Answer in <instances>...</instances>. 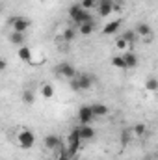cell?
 <instances>
[{
  "mask_svg": "<svg viewBox=\"0 0 158 160\" xmlns=\"http://www.w3.org/2000/svg\"><path fill=\"white\" fill-rule=\"evenodd\" d=\"M69 17H71V21H75V24H86V22H95L93 21V17L89 15V11L87 9H84L80 4H73L71 8H69Z\"/></svg>",
  "mask_w": 158,
  "mask_h": 160,
  "instance_id": "1",
  "label": "cell"
},
{
  "mask_svg": "<svg viewBox=\"0 0 158 160\" xmlns=\"http://www.w3.org/2000/svg\"><path fill=\"white\" fill-rule=\"evenodd\" d=\"M17 143H19V147H22V149H32L34 147V143H36V134L30 130V128H22V130H19L17 132Z\"/></svg>",
  "mask_w": 158,
  "mask_h": 160,
  "instance_id": "2",
  "label": "cell"
},
{
  "mask_svg": "<svg viewBox=\"0 0 158 160\" xmlns=\"http://www.w3.org/2000/svg\"><path fill=\"white\" fill-rule=\"evenodd\" d=\"M67 142H69V157H73V155H77L80 149V143H82V138H80L78 134V127L77 128H73L71 132H69V138H67Z\"/></svg>",
  "mask_w": 158,
  "mask_h": 160,
  "instance_id": "3",
  "label": "cell"
},
{
  "mask_svg": "<svg viewBox=\"0 0 158 160\" xmlns=\"http://www.w3.org/2000/svg\"><path fill=\"white\" fill-rule=\"evenodd\" d=\"M11 26H13V32L24 34V32L32 26V21H30L28 17H13V19H11Z\"/></svg>",
  "mask_w": 158,
  "mask_h": 160,
  "instance_id": "4",
  "label": "cell"
},
{
  "mask_svg": "<svg viewBox=\"0 0 158 160\" xmlns=\"http://www.w3.org/2000/svg\"><path fill=\"white\" fill-rule=\"evenodd\" d=\"M93 119H95V114H93L91 106H87V104L80 106V108H78V121H80V125H91V121H93Z\"/></svg>",
  "mask_w": 158,
  "mask_h": 160,
  "instance_id": "5",
  "label": "cell"
},
{
  "mask_svg": "<svg viewBox=\"0 0 158 160\" xmlns=\"http://www.w3.org/2000/svg\"><path fill=\"white\" fill-rule=\"evenodd\" d=\"M97 9H99V15H101L102 19H104V17H110L112 11H116V2H112V0H99Z\"/></svg>",
  "mask_w": 158,
  "mask_h": 160,
  "instance_id": "6",
  "label": "cell"
},
{
  "mask_svg": "<svg viewBox=\"0 0 158 160\" xmlns=\"http://www.w3.org/2000/svg\"><path fill=\"white\" fill-rule=\"evenodd\" d=\"M58 73H60L63 78H67V80H73V78L78 77V75H77V69H75L71 63H67V62H63V63L58 65Z\"/></svg>",
  "mask_w": 158,
  "mask_h": 160,
  "instance_id": "7",
  "label": "cell"
},
{
  "mask_svg": "<svg viewBox=\"0 0 158 160\" xmlns=\"http://www.w3.org/2000/svg\"><path fill=\"white\" fill-rule=\"evenodd\" d=\"M43 143H45V147H47L48 151H62V142H60V138H58L56 134H48V136H45Z\"/></svg>",
  "mask_w": 158,
  "mask_h": 160,
  "instance_id": "8",
  "label": "cell"
},
{
  "mask_svg": "<svg viewBox=\"0 0 158 160\" xmlns=\"http://www.w3.org/2000/svg\"><path fill=\"white\" fill-rule=\"evenodd\" d=\"M78 134L82 142H91L95 138V128L91 125H78Z\"/></svg>",
  "mask_w": 158,
  "mask_h": 160,
  "instance_id": "9",
  "label": "cell"
},
{
  "mask_svg": "<svg viewBox=\"0 0 158 160\" xmlns=\"http://www.w3.org/2000/svg\"><path fill=\"white\" fill-rule=\"evenodd\" d=\"M17 56H19V60H21V62H24V63H30V62H32V56H34V50H32L30 47L22 45V47H19V50H17Z\"/></svg>",
  "mask_w": 158,
  "mask_h": 160,
  "instance_id": "10",
  "label": "cell"
},
{
  "mask_svg": "<svg viewBox=\"0 0 158 160\" xmlns=\"http://www.w3.org/2000/svg\"><path fill=\"white\" fill-rule=\"evenodd\" d=\"M136 34L140 36V38H153V28L147 24V22H138L136 24Z\"/></svg>",
  "mask_w": 158,
  "mask_h": 160,
  "instance_id": "11",
  "label": "cell"
},
{
  "mask_svg": "<svg viewBox=\"0 0 158 160\" xmlns=\"http://www.w3.org/2000/svg\"><path fill=\"white\" fill-rule=\"evenodd\" d=\"M119 26H121V19H116V21L108 22V24L102 28V34H104V36H114V34L119 30Z\"/></svg>",
  "mask_w": 158,
  "mask_h": 160,
  "instance_id": "12",
  "label": "cell"
},
{
  "mask_svg": "<svg viewBox=\"0 0 158 160\" xmlns=\"http://www.w3.org/2000/svg\"><path fill=\"white\" fill-rule=\"evenodd\" d=\"M123 58H125V62H126V67H128V69H136V67H138V56H136L132 50L125 52V54H123Z\"/></svg>",
  "mask_w": 158,
  "mask_h": 160,
  "instance_id": "13",
  "label": "cell"
},
{
  "mask_svg": "<svg viewBox=\"0 0 158 160\" xmlns=\"http://www.w3.org/2000/svg\"><path fill=\"white\" fill-rule=\"evenodd\" d=\"M77 80H78L80 91L91 89V86H93V78H91V77H87V75H80V77H77Z\"/></svg>",
  "mask_w": 158,
  "mask_h": 160,
  "instance_id": "14",
  "label": "cell"
},
{
  "mask_svg": "<svg viewBox=\"0 0 158 160\" xmlns=\"http://www.w3.org/2000/svg\"><path fill=\"white\" fill-rule=\"evenodd\" d=\"M93 32H95V22H86V24H80L78 26V34L84 36V38H89Z\"/></svg>",
  "mask_w": 158,
  "mask_h": 160,
  "instance_id": "15",
  "label": "cell"
},
{
  "mask_svg": "<svg viewBox=\"0 0 158 160\" xmlns=\"http://www.w3.org/2000/svg\"><path fill=\"white\" fill-rule=\"evenodd\" d=\"M91 110H93L95 118H104V116H108V106H106V104H91Z\"/></svg>",
  "mask_w": 158,
  "mask_h": 160,
  "instance_id": "16",
  "label": "cell"
},
{
  "mask_svg": "<svg viewBox=\"0 0 158 160\" xmlns=\"http://www.w3.org/2000/svg\"><path fill=\"white\" fill-rule=\"evenodd\" d=\"M116 48L121 50V52H128V50H130V43L125 39V38L119 36V38H116Z\"/></svg>",
  "mask_w": 158,
  "mask_h": 160,
  "instance_id": "17",
  "label": "cell"
},
{
  "mask_svg": "<svg viewBox=\"0 0 158 160\" xmlns=\"http://www.w3.org/2000/svg\"><path fill=\"white\" fill-rule=\"evenodd\" d=\"M112 65H114L116 69H121V71L128 69V67H126V62H125L123 56H114V58H112Z\"/></svg>",
  "mask_w": 158,
  "mask_h": 160,
  "instance_id": "18",
  "label": "cell"
},
{
  "mask_svg": "<svg viewBox=\"0 0 158 160\" xmlns=\"http://www.w3.org/2000/svg\"><path fill=\"white\" fill-rule=\"evenodd\" d=\"M39 91H41V95H43L45 99H52V97H54V88H52L50 84H43Z\"/></svg>",
  "mask_w": 158,
  "mask_h": 160,
  "instance_id": "19",
  "label": "cell"
},
{
  "mask_svg": "<svg viewBox=\"0 0 158 160\" xmlns=\"http://www.w3.org/2000/svg\"><path fill=\"white\" fill-rule=\"evenodd\" d=\"M9 41H11L13 45H17V47H22V43H24V34H19V32H11V36H9Z\"/></svg>",
  "mask_w": 158,
  "mask_h": 160,
  "instance_id": "20",
  "label": "cell"
},
{
  "mask_svg": "<svg viewBox=\"0 0 158 160\" xmlns=\"http://www.w3.org/2000/svg\"><path fill=\"white\" fill-rule=\"evenodd\" d=\"M145 89L147 91H158V80L155 78V77H149V78L145 80Z\"/></svg>",
  "mask_w": 158,
  "mask_h": 160,
  "instance_id": "21",
  "label": "cell"
},
{
  "mask_svg": "<svg viewBox=\"0 0 158 160\" xmlns=\"http://www.w3.org/2000/svg\"><path fill=\"white\" fill-rule=\"evenodd\" d=\"M145 132H147V128H145V125H143V123H136V125L132 127V134H134L136 138H141Z\"/></svg>",
  "mask_w": 158,
  "mask_h": 160,
  "instance_id": "22",
  "label": "cell"
},
{
  "mask_svg": "<svg viewBox=\"0 0 158 160\" xmlns=\"http://www.w3.org/2000/svg\"><path fill=\"white\" fill-rule=\"evenodd\" d=\"M121 38H125L128 43H134V41L138 39V34H136V30H126V32H123Z\"/></svg>",
  "mask_w": 158,
  "mask_h": 160,
  "instance_id": "23",
  "label": "cell"
},
{
  "mask_svg": "<svg viewBox=\"0 0 158 160\" xmlns=\"http://www.w3.org/2000/svg\"><path fill=\"white\" fill-rule=\"evenodd\" d=\"M80 6H82L84 9H87V11H89V9H93V8H97V6H99V2H97V0H82V2H80Z\"/></svg>",
  "mask_w": 158,
  "mask_h": 160,
  "instance_id": "24",
  "label": "cell"
},
{
  "mask_svg": "<svg viewBox=\"0 0 158 160\" xmlns=\"http://www.w3.org/2000/svg\"><path fill=\"white\" fill-rule=\"evenodd\" d=\"M75 36H77V32H75V28H67V30L63 32V39L67 41V43H71V41L75 39Z\"/></svg>",
  "mask_w": 158,
  "mask_h": 160,
  "instance_id": "25",
  "label": "cell"
},
{
  "mask_svg": "<svg viewBox=\"0 0 158 160\" xmlns=\"http://www.w3.org/2000/svg\"><path fill=\"white\" fill-rule=\"evenodd\" d=\"M22 101H24V102H26V104H32V102H34V93H32V91H28V89H26V91H24V93H22Z\"/></svg>",
  "mask_w": 158,
  "mask_h": 160,
  "instance_id": "26",
  "label": "cell"
},
{
  "mask_svg": "<svg viewBox=\"0 0 158 160\" xmlns=\"http://www.w3.org/2000/svg\"><path fill=\"white\" fill-rule=\"evenodd\" d=\"M69 88H71V89H75V91H80V86H78V80H77V78H73V80H69Z\"/></svg>",
  "mask_w": 158,
  "mask_h": 160,
  "instance_id": "27",
  "label": "cell"
},
{
  "mask_svg": "<svg viewBox=\"0 0 158 160\" xmlns=\"http://www.w3.org/2000/svg\"><path fill=\"white\" fill-rule=\"evenodd\" d=\"M6 67H7V63H6V60H2L0 62V71H6Z\"/></svg>",
  "mask_w": 158,
  "mask_h": 160,
  "instance_id": "28",
  "label": "cell"
},
{
  "mask_svg": "<svg viewBox=\"0 0 158 160\" xmlns=\"http://www.w3.org/2000/svg\"><path fill=\"white\" fill-rule=\"evenodd\" d=\"M128 136H130V132H123V143L128 142Z\"/></svg>",
  "mask_w": 158,
  "mask_h": 160,
  "instance_id": "29",
  "label": "cell"
},
{
  "mask_svg": "<svg viewBox=\"0 0 158 160\" xmlns=\"http://www.w3.org/2000/svg\"><path fill=\"white\" fill-rule=\"evenodd\" d=\"M156 158H158V153H156Z\"/></svg>",
  "mask_w": 158,
  "mask_h": 160,
  "instance_id": "30",
  "label": "cell"
},
{
  "mask_svg": "<svg viewBox=\"0 0 158 160\" xmlns=\"http://www.w3.org/2000/svg\"><path fill=\"white\" fill-rule=\"evenodd\" d=\"M112 2H116V0H112Z\"/></svg>",
  "mask_w": 158,
  "mask_h": 160,
  "instance_id": "31",
  "label": "cell"
}]
</instances>
